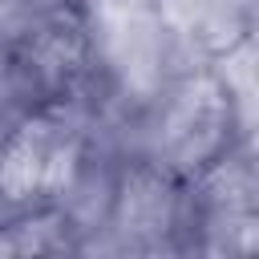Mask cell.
I'll return each mask as SVG.
<instances>
[{"instance_id":"1","label":"cell","mask_w":259,"mask_h":259,"mask_svg":"<svg viewBox=\"0 0 259 259\" xmlns=\"http://www.w3.org/2000/svg\"><path fill=\"white\" fill-rule=\"evenodd\" d=\"M121 130L130 150L154 158L194 186L231 154L247 130V117L223 65L182 61Z\"/></svg>"},{"instance_id":"2","label":"cell","mask_w":259,"mask_h":259,"mask_svg":"<svg viewBox=\"0 0 259 259\" xmlns=\"http://www.w3.org/2000/svg\"><path fill=\"white\" fill-rule=\"evenodd\" d=\"M194 235V186L154 158L121 146L101 219L89 251L117 255H166L190 251Z\"/></svg>"},{"instance_id":"3","label":"cell","mask_w":259,"mask_h":259,"mask_svg":"<svg viewBox=\"0 0 259 259\" xmlns=\"http://www.w3.org/2000/svg\"><path fill=\"white\" fill-rule=\"evenodd\" d=\"M182 61H227L255 36L251 0H146Z\"/></svg>"},{"instance_id":"4","label":"cell","mask_w":259,"mask_h":259,"mask_svg":"<svg viewBox=\"0 0 259 259\" xmlns=\"http://www.w3.org/2000/svg\"><path fill=\"white\" fill-rule=\"evenodd\" d=\"M85 247H89L85 223L61 202L0 210V255H65Z\"/></svg>"},{"instance_id":"5","label":"cell","mask_w":259,"mask_h":259,"mask_svg":"<svg viewBox=\"0 0 259 259\" xmlns=\"http://www.w3.org/2000/svg\"><path fill=\"white\" fill-rule=\"evenodd\" d=\"M89 28V0H0V45L20 57Z\"/></svg>"},{"instance_id":"6","label":"cell","mask_w":259,"mask_h":259,"mask_svg":"<svg viewBox=\"0 0 259 259\" xmlns=\"http://www.w3.org/2000/svg\"><path fill=\"white\" fill-rule=\"evenodd\" d=\"M194 202L259 214V121H251L231 146V154L202 182H194Z\"/></svg>"},{"instance_id":"7","label":"cell","mask_w":259,"mask_h":259,"mask_svg":"<svg viewBox=\"0 0 259 259\" xmlns=\"http://www.w3.org/2000/svg\"><path fill=\"white\" fill-rule=\"evenodd\" d=\"M40 109H45V97L28 61L16 49L0 45V146L12 142Z\"/></svg>"},{"instance_id":"8","label":"cell","mask_w":259,"mask_h":259,"mask_svg":"<svg viewBox=\"0 0 259 259\" xmlns=\"http://www.w3.org/2000/svg\"><path fill=\"white\" fill-rule=\"evenodd\" d=\"M251 16H255V32H259V0H251Z\"/></svg>"}]
</instances>
